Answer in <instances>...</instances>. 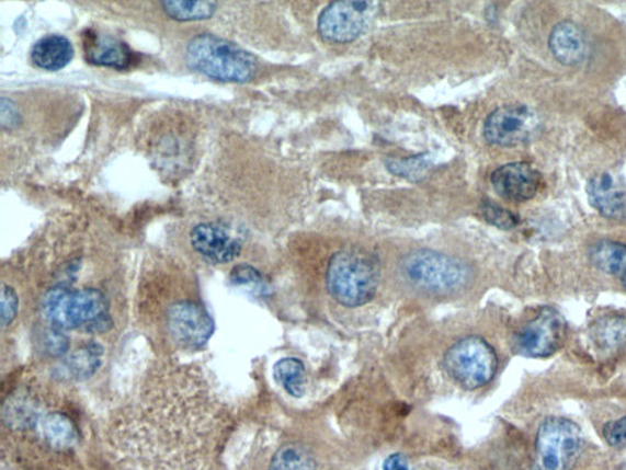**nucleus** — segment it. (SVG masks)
<instances>
[{"mask_svg": "<svg viewBox=\"0 0 626 470\" xmlns=\"http://www.w3.org/2000/svg\"><path fill=\"white\" fill-rule=\"evenodd\" d=\"M379 259L360 248L337 252L327 267L328 293L338 303L356 308L369 303L380 283Z\"/></svg>", "mask_w": 626, "mask_h": 470, "instance_id": "f257e3e1", "label": "nucleus"}, {"mask_svg": "<svg viewBox=\"0 0 626 470\" xmlns=\"http://www.w3.org/2000/svg\"><path fill=\"white\" fill-rule=\"evenodd\" d=\"M185 59L193 71L225 83H248L258 73L254 55L228 39L202 34L189 42Z\"/></svg>", "mask_w": 626, "mask_h": 470, "instance_id": "f03ea898", "label": "nucleus"}, {"mask_svg": "<svg viewBox=\"0 0 626 470\" xmlns=\"http://www.w3.org/2000/svg\"><path fill=\"white\" fill-rule=\"evenodd\" d=\"M43 311L48 322L59 329L86 328L101 333L112 326L106 298L95 288L72 291L65 286L53 287L44 297Z\"/></svg>", "mask_w": 626, "mask_h": 470, "instance_id": "7ed1b4c3", "label": "nucleus"}, {"mask_svg": "<svg viewBox=\"0 0 626 470\" xmlns=\"http://www.w3.org/2000/svg\"><path fill=\"white\" fill-rule=\"evenodd\" d=\"M401 272L407 283L433 295L462 291L473 277L471 267L463 260L425 249L405 256Z\"/></svg>", "mask_w": 626, "mask_h": 470, "instance_id": "20e7f679", "label": "nucleus"}, {"mask_svg": "<svg viewBox=\"0 0 626 470\" xmlns=\"http://www.w3.org/2000/svg\"><path fill=\"white\" fill-rule=\"evenodd\" d=\"M582 433L570 419H545L535 439L531 470H573L580 456Z\"/></svg>", "mask_w": 626, "mask_h": 470, "instance_id": "39448f33", "label": "nucleus"}, {"mask_svg": "<svg viewBox=\"0 0 626 470\" xmlns=\"http://www.w3.org/2000/svg\"><path fill=\"white\" fill-rule=\"evenodd\" d=\"M443 365L456 383L475 391L492 381L499 358L485 339L471 335L459 340L446 352Z\"/></svg>", "mask_w": 626, "mask_h": 470, "instance_id": "423d86ee", "label": "nucleus"}, {"mask_svg": "<svg viewBox=\"0 0 626 470\" xmlns=\"http://www.w3.org/2000/svg\"><path fill=\"white\" fill-rule=\"evenodd\" d=\"M377 10L379 3L376 2H333L327 5L318 18V33L328 43H353L372 25Z\"/></svg>", "mask_w": 626, "mask_h": 470, "instance_id": "0eeeda50", "label": "nucleus"}, {"mask_svg": "<svg viewBox=\"0 0 626 470\" xmlns=\"http://www.w3.org/2000/svg\"><path fill=\"white\" fill-rule=\"evenodd\" d=\"M540 118L526 105H504L486 118L483 137L497 147H516L528 144L538 136Z\"/></svg>", "mask_w": 626, "mask_h": 470, "instance_id": "6e6552de", "label": "nucleus"}, {"mask_svg": "<svg viewBox=\"0 0 626 470\" xmlns=\"http://www.w3.org/2000/svg\"><path fill=\"white\" fill-rule=\"evenodd\" d=\"M568 336V323L555 308L544 307L526 322L515 339L516 352L531 358L558 353Z\"/></svg>", "mask_w": 626, "mask_h": 470, "instance_id": "1a4fd4ad", "label": "nucleus"}, {"mask_svg": "<svg viewBox=\"0 0 626 470\" xmlns=\"http://www.w3.org/2000/svg\"><path fill=\"white\" fill-rule=\"evenodd\" d=\"M167 325L175 343L191 348L204 346L215 330L210 313L194 301L172 305L167 313Z\"/></svg>", "mask_w": 626, "mask_h": 470, "instance_id": "9d476101", "label": "nucleus"}, {"mask_svg": "<svg viewBox=\"0 0 626 470\" xmlns=\"http://www.w3.org/2000/svg\"><path fill=\"white\" fill-rule=\"evenodd\" d=\"M191 243L196 252L208 262L228 264L240 256L243 239L230 227L208 222L197 225L192 229Z\"/></svg>", "mask_w": 626, "mask_h": 470, "instance_id": "9b49d317", "label": "nucleus"}, {"mask_svg": "<svg viewBox=\"0 0 626 470\" xmlns=\"http://www.w3.org/2000/svg\"><path fill=\"white\" fill-rule=\"evenodd\" d=\"M491 183L502 198L524 203L538 194L542 176L528 163H511L494 170Z\"/></svg>", "mask_w": 626, "mask_h": 470, "instance_id": "f8f14e48", "label": "nucleus"}, {"mask_svg": "<svg viewBox=\"0 0 626 470\" xmlns=\"http://www.w3.org/2000/svg\"><path fill=\"white\" fill-rule=\"evenodd\" d=\"M83 48L87 62L94 66L125 69L135 61L133 49L122 39L98 35L93 30L84 32Z\"/></svg>", "mask_w": 626, "mask_h": 470, "instance_id": "ddd939ff", "label": "nucleus"}, {"mask_svg": "<svg viewBox=\"0 0 626 470\" xmlns=\"http://www.w3.org/2000/svg\"><path fill=\"white\" fill-rule=\"evenodd\" d=\"M549 47L555 58L565 66L579 65L588 55L585 36L572 22H562L553 28Z\"/></svg>", "mask_w": 626, "mask_h": 470, "instance_id": "4468645a", "label": "nucleus"}, {"mask_svg": "<svg viewBox=\"0 0 626 470\" xmlns=\"http://www.w3.org/2000/svg\"><path fill=\"white\" fill-rule=\"evenodd\" d=\"M589 202L594 209L610 219H626V193L615 188L613 179L604 173L595 175L588 185Z\"/></svg>", "mask_w": 626, "mask_h": 470, "instance_id": "2eb2a0df", "label": "nucleus"}, {"mask_svg": "<svg viewBox=\"0 0 626 470\" xmlns=\"http://www.w3.org/2000/svg\"><path fill=\"white\" fill-rule=\"evenodd\" d=\"M75 48L62 35H47L38 39L32 49V59L36 67L45 71L57 72L72 62Z\"/></svg>", "mask_w": 626, "mask_h": 470, "instance_id": "dca6fc26", "label": "nucleus"}, {"mask_svg": "<svg viewBox=\"0 0 626 470\" xmlns=\"http://www.w3.org/2000/svg\"><path fill=\"white\" fill-rule=\"evenodd\" d=\"M591 262L604 274L618 278L626 289V245L603 240L591 249Z\"/></svg>", "mask_w": 626, "mask_h": 470, "instance_id": "f3484780", "label": "nucleus"}, {"mask_svg": "<svg viewBox=\"0 0 626 470\" xmlns=\"http://www.w3.org/2000/svg\"><path fill=\"white\" fill-rule=\"evenodd\" d=\"M274 378L285 392L294 398H303L306 391V369L305 365L295 357L280 359L274 365Z\"/></svg>", "mask_w": 626, "mask_h": 470, "instance_id": "a211bd4d", "label": "nucleus"}, {"mask_svg": "<svg viewBox=\"0 0 626 470\" xmlns=\"http://www.w3.org/2000/svg\"><path fill=\"white\" fill-rule=\"evenodd\" d=\"M161 4L166 14L177 22H201L210 19L217 9L216 2L207 0H164Z\"/></svg>", "mask_w": 626, "mask_h": 470, "instance_id": "6ab92c4d", "label": "nucleus"}, {"mask_svg": "<svg viewBox=\"0 0 626 470\" xmlns=\"http://www.w3.org/2000/svg\"><path fill=\"white\" fill-rule=\"evenodd\" d=\"M39 428L48 444L67 448L76 443V427L71 420L61 413H48L39 422Z\"/></svg>", "mask_w": 626, "mask_h": 470, "instance_id": "aec40b11", "label": "nucleus"}, {"mask_svg": "<svg viewBox=\"0 0 626 470\" xmlns=\"http://www.w3.org/2000/svg\"><path fill=\"white\" fill-rule=\"evenodd\" d=\"M594 343L603 349L619 348L626 344V317H604L592 329Z\"/></svg>", "mask_w": 626, "mask_h": 470, "instance_id": "412c9836", "label": "nucleus"}, {"mask_svg": "<svg viewBox=\"0 0 626 470\" xmlns=\"http://www.w3.org/2000/svg\"><path fill=\"white\" fill-rule=\"evenodd\" d=\"M316 461L306 447L297 444L284 445L277 449L270 470H315Z\"/></svg>", "mask_w": 626, "mask_h": 470, "instance_id": "4be33fe9", "label": "nucleus"}, {"mask_svg": "<svg viewBox=\"0 0 626 470\" xmlns=\"http://www.w3.org/2000/svg\"><path fill=\"white\" fill-rule=\"evenodd\" d=\"M103 347L98 344L78 349L68 358L67 367L76 378L84 379L96 372L102 365Z\"/></svg>", "mask_w": 626, "mask_h": 470, "instance_id": "5701e85b", "label": "nucleus"}, {"mask_svg": "<svg viewBox=\"0 0 626 470\" xmlns=\"http://www.w3.org/2000/svg\"><path fill=\"white\" fill-rule=\"evenodd\" d=\"M431 164L430 154H421L407 159H391L386 167L392 174L417 182V180L424 177Z\"/></svg>", "mask_w": 626, "mask_h": 470, "instance_id": "b1692460", "label": "nucleus"}, {"mask_svg": "<svg viewBox=\"0 0 626 470\" xmlns=\"http://www.w3.org/2000/svg\"><path fill=\"white\" fill-rule=\"evenodd\" d=\"M482 216L490 225L510 231L520 223V218L499 205L486 203L482 205Z\"/></svg>", "mask_w": 626, "mask_h": 470, "instance_id": "393cba45", "label": "nucleus"}, {"mask_svg": "<svg viewBox=\"0 0 626 470\" xmlns=\"http://www.w3.org/2000/svg\"><path fill=\"white\" fill-rule=\"evenodd\" d=\"M231 282L236 286L255 289H264L265 287L262 274L255 267L247 264L238 265L232 270Z\"/></svg>", "mask_w": 626, "mask_h": 470, "instance_id": "a878e982", "label": "nucleus"}, {"mask_svg": "<svg viewBox=\"0 0 626 470\" xmlns=\"http://www.w3.org/2000/svg\"><path fill=\"white\" fill-rule=\"evenodd\" d=\"M603 438L613 448L626 447V417L613 420L603 426Z\"/></svg>", "mask_w": 626, "mask_h": 470, "instance_id": "bb28decb", "label": "nucleus"}, {"mask_svg": "<svg viewBox=\"0 0 626 470\" xmlns=\"http://www.w3.org/2000/svg\"><path fill=\"white\" fill-rule=\"evenodd\" d=\"M0 307H2V326H7L13 322L18 313L19 299L12 287L2 285V295H0Z\"/></svg>", "mask_w": 626, "mask_h": 470, "instance_id": "cd10ccee", "label": "nucleus"}, {"mask_svg": "<svg viewBox=\"0 0 626 470\" xmlns=\"http://www.w3.org/2000/svg\"><path fill=\"white\" fill-rule=\"evenodd\" d=\"M20 123V114L12 100L2 98V126L12 128Z\"/></svg>", "mask_w": 626, "mask_h": 470, "instance_id": "c85d7f7f", "label": "nucleus"}, {"mask_svg": "<svg viewBox=\"0 0 626 470\" xmlns=\"http://www.w3.org/2000/svg\"><path fill=\"white\" fill-rule=\"evenodd\" d=\"M48 353L55 356L64 355L68 348V340L58 332H53L46 339Z\"/></svg>", "mask_w": 626, "mask_h": 470, "instance_id": "c756f323", "label": "nucleus"}, {"mask_svg": "<svg viewBox=\"0 0 626 470\" xmlns=\"http://www.w3.org/2000/svg\"><path fill=\"white\" fill-rule=\"evenodd\" d=\"M384 470H411L409 459L402 454H394L386 458Z\"/></svg>", "mask_w": 626, "mask_h": 470, "instance_id": "7c9ffc66", "label": "nucleus"}, {"mask_svg": "<svg viewBox=\"0 0 626 470\" xmlns=\"http://www.w3.org/2000/svg\"><path fill=\"white\" fill-rule=\"evenodd\" d=\"M623 470H626V467Z\"/></svg>", "mask_w": 626, "mask_h": 470, "instance_id": "2f4dec72", "label": "nucleus"}]
</instances>
